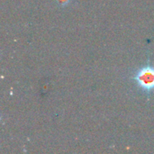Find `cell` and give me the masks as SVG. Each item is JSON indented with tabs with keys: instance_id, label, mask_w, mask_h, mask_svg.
Wrapping results in <instances>:
<instances>
[{
	"instance_id": "2",
	"label": "cell",
	"mask_w": 154,
	"mask_h": 154,
	"mask_svg": "<svg viewBox=\"0 0 154 154\" xmlns=\"http://www.w3.org/2000/svg\"><path fill=\"white\" fill-rule=\"evenodd\" d=\"M56 2L58 3V5L60 6L65 7V6H68L70 4L71 0H56Z\"/></svg>"
},
{
	"instance_id": "1",
	"label": "cell",
	"mask_w": 154,
	"mask_h": 154,
	"mask_svg": "<svg viewBox=\"0 0 154 154\" xmlns=\"http://www.w3.org/2000/svg\"><path fill=\"white\" fill-rule=\"evenodd\" d=\"M131 80L143 93L150 96L154 93V66L148 59L147 63L143 65L131 77Z\"/></svg>"
}]
</instances>
